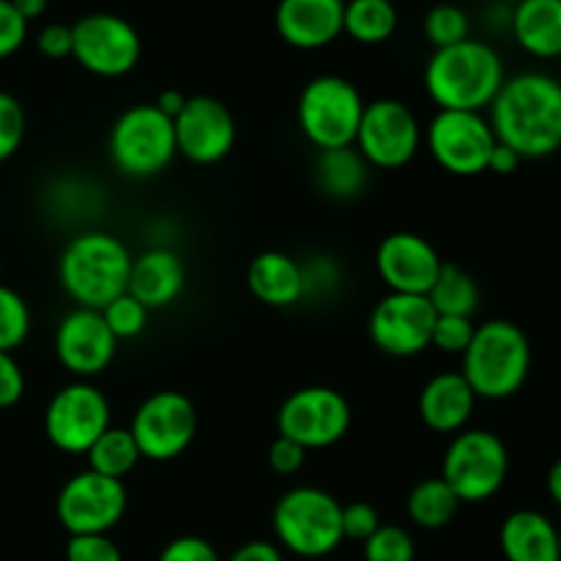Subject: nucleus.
<instances>
[{
	"instance_id": "obj_34",
	"label": "nucleus",
	"mask_w": 561,
	"mask_h": 561,
	"mask_svg": "<svg viewBox=\"0 0 561 561\" xmlns=\"http://www.w3.org/2000/svg\"><path fill=\"white\" fill-rule=\"evenodd\" d=\"M102 318L115 340H135L148 329L151 310H148L146 305H140V301L126 290V294L115 296V299L104 307Z\"/></svg>"
},
{
	"instance_id": "obj_10",
	"label": "nucleus",
	"mask_w": 561,
	"mask_h": 561,
	"mask_svg": "<svg viewBox=\"0 0 561 561\" xmlns=\"http://www.w3.org/2000/svg\"><path fill=\"white\" fill-rule=\"evenodd\" d=\"M113 425L110 400L96 383L71 381L49 398L44 409V436L66 455H85Z\"/></svg>"
},
{
	"instance_id": "obj_33",
	"label": "nucleus",
	"mask_w": 561,
	"mask_h": 561,
	"mask_svg": "<svg viewBox=\"0 0 561 561\" xmlns=\"http://www.w3.org/2000/svg\"><path fill=\"white\" fill-rule=\"evenodd\" d=\"M31 307L14 288L0 283V351L14 354L31 334Z\"/></svg>"
},
{
	"instance_id": "obj_47",
	"label": "nucleus",
	"mask_w": 561,
	"mask_h": 561,
	"mask_svg": "<svg viewBox=\"0 0 561 561\" xmlns=\"http://www.w3.org/2000/svg\"><path fill=\"white\" fill-rule=\"evenodd\" d=\"M153 104H157V110H162V113L168 115V118H175V115H179L181 110H184L186 96H184V93H179V91H162Z\"/></svg>"
},
{
	"instance_id": "obj_30",
	"label": "nucleus",
	"mask_w": 561,
	"mask_h": 561,
	"mask_svg": "<svg viewBox=\"0 0 561 561\" xmlns=\"http://www.w3.org/2000/svg\"><path fill=\"white\" fill-rule=\"evenodd\" d=\"M427 301L433 305L436 316L474 318L477 307H480V285L466 268L444 261L442 272L427 294Z\"/></svg>"
},
{
	"instance_id": "obj_19",
	"label": "nucleus",
	"mask_w": 561,
	"mask_h": 561,
	"mask_svg": "<svg viewBox=\"0 0 561 561\" xmlns=\"http://www.w3.org/2000/svg\"><path fill=\"white\" fill-rule=\"evenodd\" d=\"M444 261L436 247L420 233H389L376 250V272L389 294L427 296Z\"/></svg>"
},
{
	"instance_id": "obj_37",
	"label": "nucleus",
	"mask_w": 561,
	"mask_h": 561,
	"mask_svg": "<svg viewBox=\"0 0 561 561\" xmlns=\"http://www.w3.org/2000/svg\"><path fill=\"white\" fill-rule=\"evenodd\" d=\"M477 327L474 318H460V316H438L436 327H433L431 345L438 348L442 354L463 356L466 348L471 345Z\"/></svg>"
},
{
	"instance_id": "obj_15",
	"label": "nucleus",
	"mask_w": 561,
	"mask_h": 561,
	"mask_svg": "<svg viewBox=\"0 0 561 561\" xmlns=\"http://www.w3.org/2000/svg\"><path fill=\"white\" fill-rule=\"evenodd\" d=\"M129 507V493L121 480L85 469L64 482L55 502L60 526L75 535H110Z\"/></svg>"
},
{
	"instance_id": "obj_3",
	"label": "nucleus",
	"mask_w": 561,
	"mask_h": 561,
	"mask_svg": "<svg viewBox=\"0 0 561 561\" xmlns=\"http://www.w3.org/2000/svg\"><path fill=\"white\" fill-rule=\"evenodd\" d=\"M131 257L135 255L118 236L82 230L60 252L58 283L77 307L104 310L129 288Z\"/></svg>"
},
{
	"instance_id": "obj_4",
	"label": "nucleus",
	"mask_w": 561,
	"mask_h": 561,
	"mask_svg": "<svg viewBox=\"0 0 561 561\" xmlns=\"http://www.w3.org/2000/svg\"><path fill=\"white\" fill-rule=\"evenodd\" d=\"M460 359V376L474 389L477 400H507L518 394L529 378L531 343L518 323L493 318L477 327Z\"/></svg>"
},
{
	"instance_id": "obj_26",
	"label": "nucleus",
	"mask_w": 561,
	"mask_h": 561,
	"mask_svg": "<svg viewBox=\"0 0 561 561\" xmlns=\"http://www.w3.org/2000/svg\"><path fill=\"white\" fill-rule=\"evenodd\" d=\"M370 164L354 146L318 151L312 179L318 190L332 201H356L370 184Z\"/></svg>"
},
{
	"instance_id": "obj_17",
	"label": "nucleus",
	"mask_w": 561,
	"mask_h": 561,
	"mask_svg": "<svg viewBox=\"0 0 561 561\" xmlns=\"http://www.w3.org/2000/svg\"><path fill=\"white\" fill-rule=\"evenodd\" d=\"M175 151L192 164H217L233 151L236 118L214 96H186L184 110L173 118Z\"/></svg>"
},
{
	"instance_id": "obj_5",
	"label": "nucleus",
	"mask_w": 561,
	"mask_h": 561,
	"mask_svg": "<svg viewBox=\"0 0 561 561\" xmlns=\"http://www.w3.org/2000/svg\"><path fill=\"white\" fill-rule=\"evenodd\" d=\"M272 529L283 551L301 559H323L345 540L343 504L323 488H290L274 504Z\"/></svg>"
},
{
	"instance_id": "obj_13",
	"label": "nucleus",
	"mask_w": 561,
	"mask_h": 561,
	"mask_svg": "<svg viewBox=\"0 0 561 561\" xmlns=\"http://www.w3.org/2000/svg\"><path fill=\"white\" fill-rule=\"evenodd\" d=\"M425 126L414 110L398 99H376L365 107L354 148L370 168L400 170L420 153Z\"/></svg>"
},
{
	"instance_id": "obj_6",
	"label": "nucleus",
	"mask_w": 561,
	"mask_h": 561,
	"mask_svg": "<svg viewBox=\"0 0 561 561\" xmlns=\"http://www.w3.org/2000/svg\"><path fill=\"white\" fill-rule=\"evenodd\" d=\"M107 151L113 168L126 179H157L179 157L173 118L157 110V104L126 107L110 126Z\"/></svg>"
},
{
	"instance_id": "obj_25",
	"label": "nucleus",
	"mask_w": 561,
	"mask_h": 561,
	"mask_svg": "<svg viewBox=\"0 0 561 561\" xmlns=\"http://www.w3.org/2000/svg\"><path fill=\"white\" fill-rule=\"evenodd\" d=\"M510 31L535 58H561V0H520L510 14Z\"/></svg>"
},
{
	"instance_id": "obj_41",
	"label": "nucleus",
	"mask_w": 561,
	"mask_h": 561,
	"mask_svg": "<svg viewBox=\"0 0 561 561\" xmlns=\"http://www.w3.org/2000/svg\"><path fill=\"white\" fill-rule=\"evenodd\" d=\"M25 38L27 22L11 5V0H0V60L11 58L25 44Z\"/></svg>"
},
{
	"instance_id": "obj_8",
	"label": "nucleus",
	"mask_w": 561,
	"mask_h": 561,
	"mask_svg": "<svg viewBox=\"0 0 561 561\" xmlns=\"http://www.w3.org/2000/svg\"><path fill=\"white\" fill-rule=\"evenodd\" d=\"M510 474L507 444L485 427L455 433L442 460V480L460 504H482L496 496Z\"/></svg>"
},
{
	"instance_id": "obj_51",
	"label": "nucleus",
	"mask_w": 561,
	"mask_h": 561,
	"mask_svg": "<svg viewBox=\"0 0 561 561\" xmlns=\"http://www.w3.org/2000/svg\"><path fill=\"white\" fill-rule=\"evenodd\" d=\"M559 559H561V529H559Z\"/></svg>"
},
{
	"instance_id": "obj_2",
	"label": "nucleus",
	"mask_w": 561,
	"mask_h": 561,
	"mask_svg": "<svg viewBox=\"0 0 561 561\" xmlns=\"http://www.w3.org/2000/svg\"><path fill=\"white\" fill-rule=\"evenodd\" d=\"M504 80L502 55L477 38L433 49L425 66V91L438 110L485 113Z\"/></svg>"
},
{
	"instance_id": "obj_27",
	"label": "nucleus",
	"mask_w": 561,
	"mask_h": 561,
	"mask_svg": "<svg viewBox=\"0 0 561 561\" xmlns=\"http://www.w3.org/2000/svg\"><path fill=\"white\" fill-rule=\"evenodd\" d=\"M458 510L460 499L455 496L453 488L442 477L416 482L405 499V513H409L411 524H416L420 529H444V526L453 524Z\"/></svg>"
},
{
	"instance_id": "obj_29",
	"label": "nucleus",
	"mask_w": 561,
	"mask_h": 561,
	"mask_svg": "<svg viewBox=\"0 0 561 561\" xmlns=\"http://www.w3.org/2000/svg\"><path fill=\"white\" fill-rule=\"evenodd\" d=\"M398 31V9L392 0H348L343 33L359 44H383Z\"/></svg>"
},
{
	"instance_id": "obj_14",
	"label": "nucleus",
	"mask_w": 561,
	"mask_h": 561,
	"mask_svg": "<svg viewBox=\"0 0 561 561\" xmlns=\"http://www.w3.org/2000/svg\"><path fill=\"white\" fill-rule=\"evenodd\" d=\"M351 403L332 387H305L283 400L277 411L279 436L299 447L329 449L343 442L351 431Z\"/></svg>"
},
{
	"instance_id": "obj_32",
	"label": "nucleus",
	"mask_w": 561,
	"mask_h": 561,
	"mask_svg": "<svg viewBox=\"0 0 561 561\" xmlns=\"http://www.w3.org/2000/svg\"><path fill=\"white\" fill-rule=\"evenodd\" d=\"M301 263V283H305V299L310 305L332 301L343 290V266L332 255H312Z\"/></svg>"
},
{
	"instance_id": "obj_39",
	"label": "nucleus",
	"mask_w": 561,
	"mask_h": 561,
	"mask_svg": "<svg viewBox=\"0 0 561 561\" xmlns=\"http://www.w3.org/2000/svg\"><path fill=\"white\" fill-rule=\"evenodd\" d=\"M381 526L378 518V510L370 502H351L343 504V535L345 540L365 542L367 537H373Z\"/></svg>"
},
{
	"instance_id": "obj_31",
	"label": "nucleus",
	"mask_w": 561,
	"mask_h": 561,
	"mask_svg": "<svg viewBox=\"0 0 561 561\" xmlns=\"http://www.w3.org/2000/svg\"><path fill=\"white\" fill-rule=\"evenodd\" d=\"M422 31H425V38L433 44V49H444L471 38L469 36L471 22H469V14H466L460 5L438 3L425 14Z\"/></svg>"
},
{
	"instance_id": "obj_40",
	"label": "nucleus",
	"mask_w": 561,
	"mask_h": 561,
	"mask_svg": "<svg viewBox=\"0 0 561 561\" xmlns=\"http://www.w3.org/2000/svg\"><path fill=\"white\" fill-rule=\"evenodd\" d=\"M157 561H222L219 559L217 548L211 546L208 540L195 535H184L170 540L168 546L162 548Z\"/></svg>"
},
{
	"instance_id": "obj_49",
	"label": "nucleus",
	"mask_w": 561,
	"mask_h": 561,
	"mask_svg": "<svg viewBox=\"0 0 561 561\" xmlns=\"http://www.w3.org/2000/svg\"><path fill=\"white\" fill-rule=\"evenodd\" d=\"M546 482H548V493H551V499L561 507V458L551 466V471H548V480Z\"/></svg>"
},
{
	"instance_id": "obj_38",
	"label": "nucleus",
	"mask_w": 561,
	"mask_h": 561,
	"mask_svg": "<svg viewBox=\"0 0 561 561\" xmlns=\"http://www.w3.org/2000/svg\"><path fill=\"white\" fill-rule=\"evenodd\" d=\"M66 561H124L110 535H75L66 542Z\"/></svg>"
},
{
	"instance_id": "obj_12",
	"label": "nucleus",
	"mask_w": 561,
	"mask_h": 561,
	"mask_svg": "<svg viewBox=\"0 0 561 561\" xmlns=\"http://www.w3.org/2000/svg\"><path fill=\"white\" fill-rule=\"evenodd\" d=\"M142 42L129 20L110 11H93L71 25V58L91 75L115 80L140 64Z\"/></svg>"
},
{
	"instance_id": "obj_50",
	"label": "nucleus",
	"mask_w": 561,
	"mask_h": 561,
	"mask_svg": "<svg viewBox=\"0 0 561 561\" xmlns=\"http://www.w3.org/2000/svg\"><path fill=\"white\" fill-rule=\"evenodd\" d=\"M499 3H510V5H515V3H520V0H499Z\"/></svg>"
},
{
	"instance_id": "obj_45",
	"label": "nucleus",
	"mask_w": 561,
	"mask_h": 561,
	"mask_svg": "<svg viewBox=\"0 0 561 561\" xmlns=\"http://www.w3.org/2000/svg\"><path fill=\"white\" fill-rule=\"evenodd\" d=\"M225 561H285L283 548L268 540H250L236 548Z\"/></svg>"
},
{
	"instance_id": "obj_52",
	"label": "nucleus",
	"mask_w": 561,
	"mask_h": 561,
	"mask_svg": "<svg viewBox=\"0 0 561 561\" xmlns=\"http://www.w3.org/2000/svg\"><path fill=\"white\" fill-rule=\"evenodd\" d=\"M0 274H3V268H0Z\"/></svg>"
},
{
	"instance_id": "obj_35",
	"label": "nucleus",
	"mask_w": 561,
	"mask_h": 561,
	"mask_svg": "<svg viewBox=\"0 0 561 561\" xmlns=\"http://www.w3.org/2000/svg\"><path fill=\"white\" fill-rule=\"evenodd\" d=\"M362 553L365 561H414L416 542L403 526L381 524L376 535L362 542Z\"/></svg>"
},
{
	"instance_id": "obj_1",
	"label": "nucleus",
	"mask_w": 561,
	"mask_h": 561,
	"mask_svg": "<svg viewBox=\"0 0 561 561\" xmlns=\"http://www.w3.org/2000/svg\"><path fill=\"white\" fill-rule=\"evenodd\" d=\"M502 146L520 159H546L561 148V82L542 71L507 77L488 107Z\"/></svg>"
},
{
	"instance_id": "obj_28",
	"label": "nucleus",
	"mask_w": 561,
	"mask_h": 561,
	"mask_svg": "<svg viewBox=\"0 0 561 561\" xmlns=\"http://www.w3.org/2000/svg\"><path fill=\"white\" fill-rule=\"evenodd\" d=\"M85 458H88V469L91 471L124 482L126 477L137 469L142 455H140V447H137L135 436L129 433V427L110 425L107 431L93 442V447L88 449Z\"/></svg>"
},
{
	"instance_id": "obj_11",
	"label": "nucleus",
	"mask_w": 561,
	"mask_h": 561,
	"mask_svg": "<svg viewBox=\"0 0 561 561\" xmlns=\"http://www.w3.org/2000/svg\"><path fill=\"white\" fill-rule=\"evenodd\" d=\"M129 433L140 447L142 460L168 463L181 458L197 436L195 403L175 389L148 394L131 416Z\"/></svg>"
},
{
	"instance_id": "obj_7",
	"label": "nucleus",
	"mask_w": 561,
	"mask_h": 561,
	"mask_svg": "<svg viewBox=\"0 0 561 561\" xmlns=\"http://www.w3.org/2000/svg\"><path fill=\"white\" fill-rule=\"evenodd\" d=\"M365 99L359 88L340 75L312 77L299 93V129L318 151L354 146L365 115Z\"/></svg>"
},
{
	"instance_id": "obj_48",
	"label": "nucleus",
	"mask_w": 561,
	"mask_h": 561,
	"mask_svg": "<svg viewBox=\"0 0 561 561\" xmlns=\"http://www.w3.org/2000/svg\"><path fill=\"white\" fill-rule=\"evenodd\" d=\"M47 3L49 0H11V5L20 11V16L27 22V25H31L33 20H38V16H44Z\"/></svg>"
},
{
	"instance_id": "obj_36",
	"label": "nucleus",
	"mask_w": 561,
	"mask_h": 561,
	"mask_svg": "<svg viewBox=\"0 0 561 561\" xmlns=\"http://www.w3.org/2000/svg\"><path fill=\"white\" fill-rule=\"evenodd\" d=\"M25 129L27 121L20 99L11 96L9 91H0V164L9 162L20 151Z\"/></svg>"
},
{
	"instance_id": "obj_18",
	"label": "nucleus",
	"mask_w": 561,
	"mask_h": 561,
	"mask_svg": "<svg viewBox=\"0 0 561 561\" xmlns=\"http://www.w3.org/2000/svg\"><path fill=\"white\" fill-rule=\"evenodd\" d=\"M118 340L104 323L102 310H88L75 307L60 318L55 329V356L60 367L77 378V381H91L102 376L115 359Z\"/></svg>"
},
{
	"instance_id": "obj_43",
	"label": "nucleus",
	"mask_w": 561,
	"mask_h": 561,
	"mask_svg": "<svg viewBox=\"0 0 561 561\" xmlns=\"http://www.w3.org/2000/svg\"><path fill=\"white\" fill-rule=\"evenodd\" d=\"M25 394V373H22L20 362L14 354L0 351V409H11Z\"/></svg>"
},
{
	"instance_id": "obj_44",
	"label": "nucleus",
	"mask_w": 561,
	"mask_h": 561,
	"mask_svg": "<svg viewBox=\"0 0 561 561\" xmlns=\"http://www.w3.org/2000/svg\"><path fill=\"white\" fill-rule=\"evenodd\" d=\"M36 47L44 58L60 60L71 58V25H60V22H49L38 31Z\"/></svg>"
},
{
	"instance_id": "obj_16",
	"label": "nucleus",
	"mask_w": 561,
	"mask_h": 561,
	"mask_svg": "<svg viewBox=\"0 0 561 561\" xmlns=\"http://www.w3.org/2000/svg\"><path fill=\"white\" fill-rule=\"evenodd\" d=\"M436 318L427 296L387 294L373 307L367 332L378 351L405 359L431 348Z\"/></svg>"
},
{
	"instance_id": "obj_24",
	"label": "nucleus",
	"mask_w": 561,
	"mask_h": 561,
	"mask_svg": "<svg viewBox=\"0 0 561 561\" xmlns=\"http://www.w3.org/2000/svg\"><path fill=\"white\" fill-rule=\"evenodd\" d=\"M499 546L507 561H561L559 529L537 510H515L499 529Z\"/></svg>"
},
{
	"instance_id": "obj_9",
	"label": "nucleus",
	"mask_w": 561,
	"mask_h": 561,
	"mask_svg": "<svg viewBox=\"0 0 561 561\" xmlns=\"http://www.w3.org/2000/svg\"><path fill=\"white\" fill-rule=\"evenodd\" d=\"M422 142L438 168L460 179H474V175L488 173V162L499 140L488 115L466 113V110H438L427 121Z\"/></svg>"
},
{
	"instance_id": "obj_21",
	"label": "nucleus",
	"mask_w": 561,
	"mask_h": 561,
	"mask_svg": "<svg viewBox=\"0 0 561 561\" xmlns=\"http://www.w3.org/2000/svg\"><path fill=\"white\" fill-rule=\"evenodd\" d=\"M186 285V268L179 252L170 247H151V250L140 252L131 257L129 272V294L135 296L140 305L148 310H164L173 305Z\"/></svg>"
},
{
	"instance_id": "obj_42",
	"label": "nucleus",
	"mask_w": 561,
	"mask_h": 561,
	"mask_svg": "<svg viewBox=\"0 0 561 561\" xmlns=\"http://www.w3.org/2000/svg\"><path fill=\"white\" fill-rule=\"evenodd\" d=\"M266 460H268V469H272L274 474L294 477L296 471H301V466H305L307 449L299 447L296 442H290V438L277 436L272 442V447H268Z\"/></svg>"
},
{
	"instance_id": "obj_20",
	"label": "nucleus",
	"mask_w": 561,
	"mask_h": 561,
	"mask_svg": "<svg viewBox=\"0 0 561 561\" xmlns=\"http://www.w3.org/2000/svg\"><path fill=\"white\" fill-rule=\"evenodd\" d=\"M343 14L345 0H279L274 25L290 47L321 49L343 36Z\"/></svg>"
},
{
	"instance_id": "obj_22",
	"label": "nucleus",
	"mask_w": 561,
	"mask_h": 561,
	"mask_svg": "<svg viewBox=\"0 0 561 561\" xmlns=\"http://www.w3.org/2000/svg\"><path fill=\"white\" fill-rule=\"evenodd\" d=\"M477 409V394L460 373L447 370L433 376L420 392V420L442 436L466 431Z\"/></svg>"
},
{
	"instance_id": "obj_23",
	"label": "nucleus",
	"mask_w": 561,
	"mask_h": 561,
	"mask_svg": "<svg viewBox=\"0 0 561 561\" xmlns=\"http://www.w3.org/2000/svg\"><path fill=\"white\" fill-rule=\"evenodd\" d=\"M247 288L261 305L288 310L305 299V283H301V263L285 252L268 250L252 257L247 268Z\"/></svg>"
},
{
	"instance_id": "obj_46",
	"label": "nucleus",
	"mask_w": 561,
	"mask_h": 561,
	"mask_svg": "<svg viewBox=\"0 0 561 561\" xmlns=\"http://www.w3.org/2000/svg\"><path fill=\"white\" fill-rule=\"evenodd\" d=\"M520 162H524V159H520L513 148L496 142V148H493V153H491V162H488V173L513 175L515 170L520 168Z\"/></svg>"
}]
</instances>
